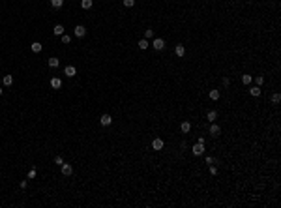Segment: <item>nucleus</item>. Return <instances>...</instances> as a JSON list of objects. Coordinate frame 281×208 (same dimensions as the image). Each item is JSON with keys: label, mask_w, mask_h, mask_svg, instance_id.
I'll use <instances>...</instances> for the list:
<instances>
[{"label": "nucleus", "mask_w": 281, "mask_h": 208, "mask_svg": "<svg viewBox=\"0 0 281 208\" xmlns=\"http://www.w3.org/2000/svg\"><path fill=\"white\" fill-rule=\"evenodd\" d=\"M251 81H253V77H251V75H242V83H244V85H251Z\"/></svg>", "instance_id": "412c9836"}, {"label": "nucleus", "mask_w": 281, "mask_h": 208, "mask_svg": "<svg viewBox=\"0 0 281 208\" xmlns=\"http://www.w3.org/2000/svg\"><path fill=\"white\" fill-rule=\"evenodd\" d=\"M189 129H191V124H189L188 120H184V122L180 124V131L182 133H189Z\"/></svg>", "instance_id": "9d476101"}, {"label": "nucleus", "mask_w": 281, "mask_h": 208, "mask_svg": "<svg viewBox=\"0 0 281 208\" xmlns=\"http://www.w3.org/2000/svg\"><path fill=\"white\" fill-rule=\"evenodd\" d=\"M214 161H216V159H214V158H212V156H206V165H212V163H214Z\"/></svg>", "instance_id": "c756f323"}, {"label": "nucleus", "mask_w": 281, "mask_h": 208, "mask_svg": "<svg viewBox=\"0 0 281 208\" xmlns=\"http://www.w3.org/2000/svg\"><path fill=\"white\" fill-rule=\"evenodd\" d=\"M163 146H165L163 139L156 137V139H154V141H152V150H163Z\"/></svg>", "instance_id": "7ed1b4c3"}, {"label": "nucleus", "mask_w": 281, "mask_h": 208, "mask_svg": "<svg viewBox=\"0 0 281 208\" xmlns=\"http://www.w3.org/2000/svg\"><path fill=\"white\" fill-rule=\"evenodd\" d=\"M206 118H208V120H210V122H214V120H216V118H217V113H216V111H208V114H206Z\"/></svg>", "instance_id": "4be33fe9"}, {"label": "nucleus", "mask_w": 281, "mask_h": 208, "mask_svg": "<svg viewBox=\"0 0 281 208\" xmlns=\"http://www.w3.org/2000/svg\"><path fill=\"white\" fill-rule=\"evenodd\" d=\"M69 41H71V38H69V36H68V34H62V43H66V45H68Z\"/></svg>", "instance_id": "bb28decb"}, {"label": "nucleus", "mask_w": 281, "mask_h": 208, "mask_svg": "<svg viewBox=\"0 0 281 208\" xmlns=\"http://www.w3.org/2000/svg\"><path fill=\"white\" fill-rule=\"evenodd\" d=\"M53 34H54V36H62V34H64V26H62V25H54Z\"/></svg>", "instance_id": "4468645a"}, {"label": "nucleus", "mask_w": 281, "mask_h": 208, "mask_svg": "<svg viewBox=\"0 0 281 208\" xmlns=\"http://www.w3.org/2000/svg\"><path fill=\"white\" fill-rule=\"evenodd\" d=\"M51 86H53L54 90H58V88H60V86H62L60 77H53V79H51Z\"/></svg>", "instance_id": "9b49d317"}, {"label": "nucleus", "mask_w": 281, "mask_h": 208, "mask_svg": "<svg viewBox=\"0 0 281 208\" xmlns=\"http://www.w3.org/2000/svg\"><path fill=\"white\" fill-rule=\"evenodd\" d=\"M221 133V127L217 126V124H214V122H210V135L212 137H217V135Z\"/></svg>", "instance_id": "0eeeda50"}, {"label": "nucleus", "mask_w": 281, "mask_h": 208, "mask_svg": "<svg viewBox=\"0 0 281 208\" xmlns=\"http://www.w3.org/2000/svg\"><path fill=\"white\" fill-rule=\"evenodd\" d=\"M210 174H217V169L214 165H210Z\"/></svg>", "instance_id": "7c9ffc66"}, {"label": "nucleus", "mask_w": 281, "mask_h": 208, "mask_svg": "<svg viewBox=\"0 0 281 208\" xmlns=\"http://www.w3.org/2000/svg\"><path fill=\"white\" fill-rule=\"evenodd\" d=\"M100 124L101 126H111V124H113V116H111V114H101Z\"/></svg>", "instance_id": "423d86ee"}, {"label": "nucleus", "mask_w": 281, "mask_h": 208, "mask_svg": "<svg viewBox=\"0 0 281 208\" xmlns=\"http://www.w3.org/2000/svg\"><path fill=\"white\" fill-rule=\"evenodd\" d=\"M86 36V28L82 25H77L75 26V38H85Z\"/></svg>", "instance_id": "39448f33"}, {"label": "nucleus", "mask_w": 281, "mask_h": 208, "mask_svg": "<svg viewBox=\"0 0 281 208\" xmlns=\"http://www.w3.org/2000/svg\"><path fill=\"white\" fill-rule=\"evenodd\" d=\"M175 54H176L178 58H182V56L186 54V47H184V45H176V47H175Z\"/></svg>", "instance_id": "1a4fd4ad"}, {"label": "nucleus", "mask_w": 281, "mask_h": 208, "mask_svg": "<svg viewBox=\"0 0 281 208\" xmlns=\"http://www.w3.org/2000/svg\"><path fill=\"white\" fill-rule=\"evenodd\" d=\"M30 49H32V53H39V51L43 49V45H41L39 41H34L32 45H30Z\"/></svg>", "instance_id": "ddd939ff"}, {"label": "nucleus", "mask_w": 281, "mask_h": 208, "mask_svg": "<svg viewBox=\"0 0 281 208\" xmlns=\"http://www.w3.org/2000/svg\"><path fill=\"white\" fill-rule=\"evenodd\" d=\"M36 174H38V173H36V169H30V171H28V180H34Z\"/></svg>", "instance_id": "cd10ccee"}, {"label": "nucleus", "mask_w": 281, "mask_h": 208, "mask_svg": "<svg viewBox=\"0 0 281 208\" xmlns=\"http://www.w3.org/2000/svg\"><path fill=\"white\" fill-rule=\"evenodd\" d=\"M60 169H62V174H64V176H71V173H73V167H71L69 163H62Z\"/></svg>", "instance_id": "20e7f679"}, {"label": "nucleus", "mask_w": 281, "mask_h": 208, "mask_svg": "<svg viewBox=\"0 0 281 208\" xmlns=\"http://www.w3.org/2000/svg\"><path fill=\"white\" fill-rule=\"evenodd\" d=\"M152 47H154L156 51H163V49H165V39H163V38H156V39L152 41Z\"/></svg>", "instance_id": "f257e3e1"}, {"label": "nucleus", "mask_w": 281, "mask_h": 208, "mask_svg": "<svg viewBox=\"0 0 281 208\" xmlns=\"http://www.w3.org/2000/svg\"><path fill=\"white\" fill-rule=\"evenodd\" d=\"M2 83H4L6 86H11V85H13V75H4Z\"/></svg>", "instance_id": "2eb2a0df"}, {"label": "nucleus", "mask_w": 281, "mask_h": 208, "mask_svg": "<svg viewBox=\"0 0 281 208\" xmlns=\"http://www.w3.org/2000/svg\"><path fill=\"white\" fill-rule=\"evenodd\" d=\"M137 45H139V49H142V51H144V49H148V45H150V43H148V39H144V38H142L141 41L137 43Z\"/></svg>", "instance_id": "6ab92c4d"}, {"label": "nucleus", "mask_w": 281, "mask_h": 208, "mask_svg": "<svg viewBox=\"0 0 281 208\" xmlns=\"http://www.w3.org/2000/svg\"><path fill=\"white\" fill-rule=\"evenodd\" d=\"M210 99L212 101H217L219 99V90H210Z\"/></svg>", "instance_id": "aec40b11"}, {"label": "nucleus", "mask_w": 281, "mask_h": 208, "mask_svg": "<svg viewBox=\"0 0 281 208\" xmlns=\"http://www.w3.org/2000/svg\"><path fill=\"white\" fill-rule=\"evenodd\" d=\"M249 94H251L253 98H259L260 96V86H251V88H249Z\"/></svg>", "instance_id": "f8f14e48"}, {"label": "nucleus", "mask_w": 281, "mask_h": 208, "mask_svg": "<svg viewBox=\"0 0 281 208\" xmlns=\"http://www.w3.org/2000/svg\"><path fill=\"white\" fill-rule=\"evenodd\" d=\"M49 66L51 67H58V66H60V60H58L56 56H51L49 58Z\"/></svg>", "instance_id": "dca6fc26"}, {"label": "nucleus", "mask_w": 281, "mask_h": 208, "mask_svg": "<svg viewBox=\"0 0 281 208\" xmlns=\"http://www.w3.org/2000/svg\"><path fill=\"white\" fill-rule=\"evenodd\" d=\"M272 101H274V103H279L281 101V94H279V92H276V94L272 96Z\"/></svg>", "instance_id": "b1692460"}, {"label": "nucleus", "mask_w": 281, "mask_h": 208, "mask_svg": "<svg viewBox=\"0 0 281 208\" xmlns=\"http://www.w3.org/2000/svg\"><path fill=\"white\" fill-rule=\"evenodd\" d=\"M193 156H203L204 154V143H197V145H193Z\"/></svg>", "instance_id": "f03ea898"}, {"label": "nucleus", "mask_w": 281, "mask_h": 208, "mask_svg": "<svg viewBox=\"0 0 281 208\" xmlns=\"http://www.w3.org/2000/svg\"><path fill=\"white\" fill-rule=\"evenodd\" d=\"M223 85H225V86H229V85H231V79L225 77V79H223Z\"/></svg>", "instance_id": "2f4dec72"}, {"label": "nucleus", "mask_w": 281, "mask_h": 208, "mask_svg": "<svg viewBox=\"0 0 281 208\" xmlns=\"http://www.w3.org/2000/svg\"><path fill=\"white\" fill-rule=\"evenodd\" d=\"M255 83H257V86H260L264 83V77H262V75H257V77H255Z\"/></svg>", "instance_id": "393cba45"}, {"label": "nucleus", "mask_w": 281, "mask_h": 208, "mask_svg": "<svg viewBox=\"0 0 281 208\" xmlns=\"http://www.w3.org/2000/svg\"><path fill=\"white\" fill-rule=\"evenodd\" d=\"M54 163H56V165H62V163H64V159H62V156H56V158H54Z\"/></svg>", "instance_id": "c85d7f7f"}, {"label": "nucleus", "mask_w": 281, "mask_h": 208, "mask_svg": "<svg viewBox=\"0 0 281 208\" xmlns=\"http://www.w3.org/2000/svg\"><path fill=\"white\" fill-rule=\"evenodd\" d=\"M0 94H2V88H0Z\"/></svg>", "instance_id": "72a5a7b5"}, {"label": "nucleus", "mask_w": 281, "mask_h": 208, "mask_svg": "<svg viewBox=\"0 0 281 208\" xmlns=\"http://www.w3.org/2000/svg\"><path fill=\"white\" fill-rule=\"evenodd\" d=\"M150 38H154V30H152V28L144 30V39H150Z\"/></svg>", "instance_id": "5701e85b"}, {"label": "nucleus", "mask_w": 281, "mask_h": 208, "mask_svg": "<svg viewBox=\"0 0 281 208\" xmlns=\"http://www.w3.org/2000/svg\"><path fill=\"white\" fill-rule=\"evenodd\" d=\"M124 6L126 8H133L135 6V0H124Z\"/></svg>", "instance_id": "a878e982"}, {"label": "nucleus", "mask_w": 281, "mask_h": 208, "mask_svg": "<svg viewBox=\"0 0 281 208\" xmlns=\"http://www.w3.org/2000/svg\"><path fill=\"white\" fill-rule=\"evenodd\" d=\"M64 75H68V77H75V75H77V70H75V66H66V67H64Z\"/></svg>", "instance_id": "6e6552de"}, {"label": "nucleus", "mask_w": 281, "mask_h": 208, "mask_svg": "<svg viewBox=\"0 0 281 208\" xmlns=\"http://www.w3.org/2000/svg\"><path fill=\"white\" fill-rule=\"evenodd\" d=\"M26 184H28V182H26V180H21V184H19V186H21L23 189H25V187H26Z\"/></svg>", "instance_id": "473e14b6"}, {"label": "nucleus", "mask_w": 281, "mask_h": 208, "mask_svg": "<svg viewBox=\"0 0 281 208\" xmlns=\"http://www.w3.org/2000/svg\"><path fill=\"white\" fill-rule=\"evenodd\" d=\"M92 0H81V8L82 10H90V8H92Z\"/></svg>", "instance_id": "f3484780"}, {"label": "nucleus", "mask_w": 281, "mask_h": 208, "mask_svg": "<svg viewBox=\"0 0 281 208\" xmlns=\"http://www.w3.org/2000/svg\"><path fill=\"white\" fill-rule=\"evenodd\" d=\"M51 6H53L54 10H58V8L64 6V0H51Z\"/></svg>", "instance_id": "a211bd4d"}]
</instances>
